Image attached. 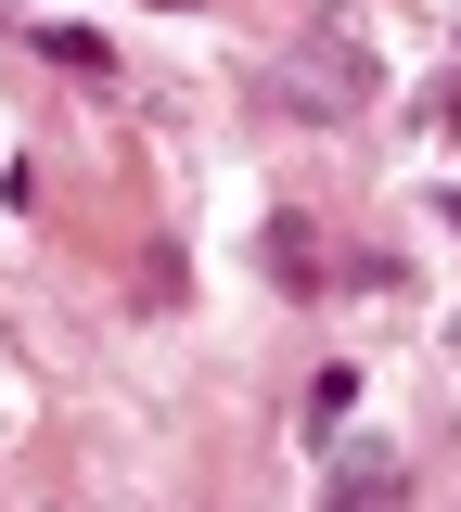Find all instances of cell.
I'll list each match as a JSON object with an SVG mask.
<instances>
[{"label":"cell","mask_w":461,"mask_h":512,"mask_svg":"<svg viewBox=\"0 0 461 512\" xmlns=\"http://www.w3.org/2000/svg\"><path fill=\"white\" fill-rule=\"evenodd\" d=\"M282 103H308V116H359V103H372V39H359V13H321V26H308V52L282 64Z\"/></svg>","instance_id":"cell-1"},{"label":"cell","mask_w":461,"mask_h":512,"mask_svg":"<svg viewBox=\"0 0 461 512\" xmlns=\"http://www.w3.org/2000/svg\"><path fill=\"white\" fill-rule=\"evenodd\" d=\"M39 52L65 64V77H116V39L103 26H39Z\"/></svg>","instance_id":"cell-2"},{"label":"cell","mask_w":461,"mask_h":512,"mask_svg":"<svg viewBox=\"0 0 461 512\" xmlns=\"http://www.w3.org/2000/svg\"><path fill=\"white\" fill-rule=\"evenodd\" d=\"M346 410H359V372H346V359H333V372L308 384V436H346Z\"/></svg>","instance_id":"cell-3"},{"label":"cell","mask_w":461,"mask_h":512,"mask_svg":"<svg viewBox=\"0 0 461 512\" xmlns=\"http://www.w3.org/2000/svg\"><path fill=\"white\" fill-rule=\"evenodd\" d=\"M333 512H397V474H372V461H359V474L333 487Z\"/></svg>","instance_id":"cell-4"},{"label":"cell","mask_w":461,"mask_h":512,"mask_svg":"<svg viewBox=\"0 0 461 512\" xmlns=\"http://www.w3.org/2000/svg\"><path fill=\"white\" fill-rule=\"evenodd\" d=\"M449 218H461V192H449Z\"/></svg>","instance_id":"cell-5"}]
</instances>
